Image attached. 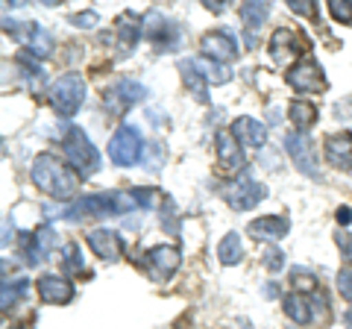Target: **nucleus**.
Here are the masks:
<instances>
[{"mask_svg":"<svg viewBox=\"0 0 352 329\" xmlns=\"http://www.w3.org/2000/svg\"><path fill=\"white\" fill-rule=\"evenodd\" d=\"M30 177L44 194H50L53 200H74L76 189H80L76 173H71V168H65L53 153H38L36 162H32Z\"/></svg>","mask_w":352,"mask_h":329,"instance_id":"nucleus-1","label":"nucleus"},{"mask_svg":"<svg viewBox=\"0 0 352 329\" xmlns=\"http://www.w3.org/2000/svg\"><path fill=\"white\" fill-rule=\"evenodd\" d=\"M62 150H65V156H68L71 168L76 171V177L80 180H91L94 173L100 171V153H97V147L91 145V138H88L80 127H71L68 133H65Z\"/></svg>","mask_w":352,"mask_h":329,"instance_id":"nucleus-2","label":"nucleus"},{"mask_svg":"<svg viewBox=\"0 0 352 329\" xmlns=\"http://www.w3.org/2000/svg\"><path fill=\"white\" fill-rule=\"evenodd\" d=\"M85 103V80L82 74H62L50 85V106L62 118H74Z\"/></svg>","mask_w":352,"mask_h":329,"instance_id":"nucleus-3","label":"nucleus"},{"mask_svg":"<svg viewBox=\"0 0 352 329\" xmlns=\"http://www.w3.org/2000/svg\"><path fill=\"white\" fill-rule=\"evenodd\" d=\"M144 36H147V41L153 45L156 53H170V50L179 47L182 30H179V24H173L164 12L153 9V12L144 15Z\"/></svg>","mask_w":352,"mask_h":329,"instance_id":"nucleus-4","label":"nucleus"},{"mask_svg":"<svg viewBox=\"0 0 352 329\" xmlns=\"http://www.w3.org/2000/svg\"><path fill=\"white\" fill-rule=\"evenodd\" d=\"M6 24V32L12 36L18 45H24L30 50V56H50L53 50V36L47 30H44L41 24H36V21H3Z\"/></svg>","mask_w":352,"mask_h":329,"instance_id":"nucleus-5","label":"nucleus"},{"mask_svg":"<svg viewBox=\"0 0 352 329\" xmlns=\"http://www.w3.org/2000/svg\"><path fill=\"white\" fill-rule=\"evenodd\" d=\"M264 197H267V189H264L258 180H252L250 173H241V177H235L229 185H223V200L232 206L235 212L256 209Z\"/></svg>","mask_w":352,"mask_h":329,"instance_id":"nucleus-6","label":"nucleus"},{"mask_svg":"<svg viewBox=\"0 0 352 329\" xmlns=\"http://www.w3.org/2000/svg\"><path fill=\"white\" fill-rule=\"evenodd\" d=\"M147 97V89L141 85L138 80H118L112 89H106L103 92V106H106V112L112 115V118H124L126 112L135 103H141Z\"/></svg>","mask_w":352,"mask_h":329,"instance_id":"nucleus-7","label":"nucleus"},{"mask_svg":"<svg viewBox=\"0 0 352 329\" xmlns=\"http://www.w3.org/2000/svg\"><path fill=\"white\" fill-rule=\"evenodd\" d=\"M141 150H144V141H141V133L129 124H120L115 129L112 141H109V159H112L118 168H132L141 159Z\"/></svg>","mask_w":352,"mask_h":329,"instance_id":"nucleus-8","label":"nucleus"},{"mask_svg":"<svg viewBox=\"0 0 352 329\" xmlns=\"http://www.w3.org/2000/svg\"><path fill=\"white\" fill-rule=\"evenodd\" d=\"M179 265H182V253L170 244H156L141 256V268H144L147 277L156 279V282H168L173 273L179 270Z\"/></svg>","mask_w":352,"mask_h":329,"instance_id":"nucleus-9","label":"nucleus"},{"mask_svg":"<svg viewBox=\"0 0 352 329\" xmlns=\"http://www.w3.org/2000/svg\"><path fill=\"white\" fill-rule=\"evenodd\" d=\"M285 83H288L294 92H302V94H311V92H323L326 89L323 68L311 56H302L300 62H296L294 68L285 74Z\"/></svg>","mask_w":352,"mask_h":329,"instance_id":"nucleus-10","label":"nucleus"},{"mask_svg":"<svg viewBox=\"0 0 352 329\" xmlns=\"http://www.w3.org/2000/svg\"><path fill=\"white\" fill-rule=\"evenodd\" d=\"M106 215H118V203H115V191L109 194H88V197H80L68 206L65 217L68 221H82V217H106Z\"/></svg>","mask_w":352,"mask_h":329,"instance_id":"nucleus-11","label":"nucleus"},{"mask_svg":"<svg viewBox=\"0 0 352 329\" xmlns=\"http://www.w3.org/2000/svg\"><path fill=\"white\" fill-rule=\"evenodd\" d=\"M285 150L305 177H317V145L308 138V133H288L285 136Z\"/></svg>","mask_w":352,"mask_h":329,"instance_id":"nucleus-12","label":"nucleus"},{"mask_svg":"<svg viewBox=\"0 0 352 329\" xmlns=\"http://www.w3.org/2000/svg\"><path fill=\"white\" fill-rule=\"evenodd\" d=\"M200 50L206 59L220 62V65H229L238 59V45H235L232 32H226V30H208L200 39Z\"/></svg>","mask_w":352,"mask_h":329,"instance_id":"nucleus-13","label":"nucleus"},{"mask_svg":"<svg viewBox=\"0 0 352 329\" xmlns=\"http://www.w3.org/2000/svg\"><path fill=\"white\" fill-rule=\"evenodd\" d=\"M53 247H56V233H53V226H47V224L21 238V253H24L27 265H41V262L50 256Z\"/></svg>","mask_w":352,"mask_h":329,"instance_id":"nucleus-14","label":"nucleus"},{"mask_svg":"<svg viewBox=\"0 0 352 329\" xmlns=\"http://www.w3.org/2000/svg\"><path fill=\"white\" fill-rule=\"evenodd\" d=\"M88 247H91L94 253L100 259H106V262H118L120 256L126 253L124 238H120L115 229H106V226L91 229V233H88Z\"/></svg>","mask_w":352,"mask_h":329,"instance_id":"nucleus-15","label":"nucleus"},{"mask_svg":"<svg viewBox=\"0 0 352 329\" xmlns=\"http://www.w3.org/2000/svg\"><path fill=\"white\" fill-rule=\"evenodd\" d=\"M217 156H220V164H223L226 173H235L241 177L244 173V147L238 145V138L232 136V129H223L217 133Z\"/></svg>","mask_w":352,"mask_h":329,"instance_id":"nucleus-16","label":"nucleus"},{"mask_svg":"<svg viewBox=\"0 0 352 329\" xmlns=\"http://www.w3.org/2000/svg\"><path fill=\"white\" fill-rule=\"evenodd\" d=\"M288 229H291V221L285 215H267V217H256L247 226V235L256 241H279L288 235Z\"/></svg>","mask_w":352,"mask_h":329,"instance_id":"nucleus-17","label":"nucleus"},{"mask_svg":"<svg viewBox=\"0 0 352 329\" xmlns=\"http://www.w3.org/2000/svg\"><path fill=\"white\" fill-rule=\"evenodd\" d=\"M232 136L238 138V145L244 147V150L247 147L250 150H261L264 141H267V129H264L261 120L244 115V118H238L235 124H232Z\"/></svg>","mask_w":352,"mask_h":329,"instance_id":"nucleus-18","label":"nucleus"},{"mask_svg":"<svg viewBox=\"0 0 352 329\" xmlns=\"http://www.w3.org/2000/svg\"><path fill=\"white\" fill-rule=\"evenodd\" d=\"M38 288V297L44 303H53V306H65L74 300V285L65 279V277H53V273H47V277H41L36 282Z\"/></svg>","mask_w":352,"mask_h":329,"instance_id":"nucleus-19","label":"nucleus"},{"mask_svg":"<svg viewBox=\"0 0 352 329\" xmlns=\"http://www.w3.org/2000/svg\"><path fill=\"white\" fill-rule=\"evenodd\" d=\"M326 159L338 171H352V133H335L326 138Z\"/></svg>","mask_w":352,"mask_h":329,"instance_id":"nucleus-20","label":"nucleus"},{"mask_svg":"<svg viewBox=\"0 0 352 329\" xmlns=\"http://www.w3.org/2000/svg\"><path fill=\"white\" fill-rule=\"evenodd\" d=\"M179 76H182V85H185V89L194 94V100L208 103V80H206V74L200 71L197 59H182V62H179Z\"/></svg>","mask_w":352,"mask_h":329,"instance_id":"nucleus-21","label":"nucleus"},{"mask_svg":"<svg viewBox=\"0 0 352 329\" xmlns=\"http://www.w3.org/2000/svg\"><path fill=\"white\" fill-rule=\"evenodd\" d=\"M118 47H120V56H126V53L135 50L141 32H144V21H138V15L132 12H124L118 18Z\"/></svg>","mask_w":352,"mask_h":329,"instance_id":"nucleus-22","label":"nucleus"},{"mask_svg":"<svg viewBox=\"0 0 352 329\" xmlns=\"http://www.w3.org/2000/svg\"><path fill=\"white\" fill-rule=\"evenodd\" d=\"M282 306H285V315H288L296 326H308L314 321V312H311L314 306H311V297H308V294L294 291V294H288V297L282 300Z\"/></svg>","mask_w":352,"mask_h":329,"instance_id":"nucleus-23","label":"nucleus"},{"mask_svg":"<svg viewBox=\"0 0 352 329\" xmlns=\"http://www.w3.org/2000/svg\"><path fill=\"white\" fill-rule=\"evenodd\" d=\"M241 18H244V32L250 30L247 45L252 47L256 45V32L264 27V21L270 18V3H261V0H256V3H244L241 6Z\"/></svg>","mask_w":352,"mask_h":329,"instance_id":"nucleus-24","label":"nucleus"},{"mask_svg":"<svg viewBox=\"0 0 352 329\" xmlns=\"http://www.w3.org/2000/svg\"><path fill=\"white\" fill-rule=\"evenodd\" d=\"M288 115H291L294 133H308V129L314 127V120H317V106L311 100H294L291 109H288Z\"/></svg>","mask_w":352,"mask_h":329,"instance_id":"nucleus-25","label":"nucleus"},{"mask_svg":"<svg viewBox=\"0 0 352 329\" xmlns=\"http://www.w3.org/2000/svg\"><path fill=\"white\" fill-rule=\"evenodd\" d=\"M217 259H220V265H226V268H235L238 262L244 259V244H241V235L238 233H226L223 238H220Z\"/></svg>","mask_w":352,"mask_h":329,"instance_id":"nucleus-26","label":"nucleus"},{"mask_svg":"<svg viewBox=\"0 0 352 329\" xmlns=\"http://www.w3.org/2000/svg\"><path fill=\"white\" fill-rule=\"evenodd\" d=\"M18 68L24 71V80L30 85V92H41V85H44V68L36 62V56H30V53H18Z\"/></svg>","mask_w":352,"mask_h":329,"instance_id":"nucleus-27","label":"nucleus"},{"mask_svg":"<svg viewBox=\"0 0 352 329\" xmlns=\"http://www.w3.org/2000/svg\"><path fill=\"white\" fill-rule=\"evenodd\" d=\"M294 45H296V36H294V30H276L270 36V53H273V59L276 62H285V56L288 53H296L294 50Z\"/></svg>","mask_w":352,"mask_h":329,"instance_id":"nucleus-28","label":"nucleus"},{"mask_svg":"<svg viewBox=\"0 0 352 329\" xmlns=\"http://www.w3.org/2000/svg\"><path fill=\"white\" fill-rule=\"evenodd\" d=\"M62 270L71 273V277H76V273L85 270V256H82V247L76 244V241H71V244L62 247Z\"/></svg>","mask_w":352,"mask_h":329,"instance_id":"nucleus-29","label":"nucleus"},{"mask_svg":"<svg viewBox=\"0 0 352 329\" xmlns=\"http://www.w3.org/2000/svg\"><path fill=\"white\" fill-rule=\"evenodd\" d=\"M197 65H200V71L206 74V80L214 83V85H223V83L232 80L229 65H220V62H212V59H197Z\"/></svg>","mask_w":352,"mask_h":329,"instance_id":"nucleus-30","label":"nucleus"},{"mask_svg":"<svg viewBox=\"0 0 352 329\" xmlns=\"http://www.w3.org/2000/svg\"><path fill=\"white\" fill-rule=\"evenodd\" d=\"M30 291V282L27 279H15V282H3V303H0V306H3V312H9V309H12V306L21 300V297H24V294Z\"/></svg>","mask_w":352,"mask_h":329,"instance_id":"nucleus-31","label":"nucleus"},{"mask_svg":"<svg viewBox=\"0 0 352 329\" xmlns=\"http://www.w3.org/2000/svg\"><path fill=\"white\" fill-rule=\"evenodd\" d=\"M291 285H296V291H300V294H314L320 282H317V277H314L311 270L294 268V270H291Z\"/></svg>","mask_w":352,"mask_h":329,"instance_id":"nucleus-32","label":"nucleus"},{"mask_svg":"<svg viewBox=\"0 0 352 329\" xmlns=\"http://www.w3.org/2000/svg\"><path fill=\"white\" fill-rule=\"evenodd\" d=\"M329 15H332L338 24H352V0H332L329 3Z\"/></svg>","mask_w":352,"mask_h":329,"instance_id":"nucleus-33","label":"nucleus"},{"mask_svg":"<svg viewBox=\"0 0 352 329\" xmlns=\"http://www.w3.org/2000/svg\"><path fill=\"white\" fill-rule=\"evenodd\" d=\"M264 265H267L270 273H279L285 268V253H282L279 247H270L267 253H264Z\"/></svg>","mask_w":352,"mask_h":329,"instance_id":"nucleus-34","label":"nucleus"},{"mask_svg":"<svg viewBox=\"0 0 352 329\" xmlns=\"http://www.w3.org/2000/svg\"><path fill=\"white\" fill-rule=\"evenodd\" d=\"M335 244H338V250H340V256H344V262L352 268V235L349 233H335Z\"/></svg>","mask_w":352,"mask_h":329,"instance_id":"nucleus-35","label":"nucleus"},{"mask_svg":"<svg viewBox=\"0 0 352 329\" xmlns=\"http://www.w3.org/2000/svg\"><path fill=\"white\" fill-rule=\"evenodd\" d=\"M132 194H135V200H138L141 209H153V206L159 203L156 189H132Z\"/></svg>","mask_w":352,"mask_h":329,"instance_id":"nucleus-36","label":"nucleus"},{"mask_svg":"<svg viewBox=\"0 0 352 329\" xmlns=\"http://www.w3.org/2000/svg\"><path fill=\"white\" fill-rule=\"evenodd\" d=\"M338 291H340V297L352 303V270L349 268L338 270Z\"/></svg>","mask_w":352,"mask_h":329,"instance_id":"nucleus-37","label":"nucleus"},{"mask_svg":"<svg viewBox=\"0 0 352 329\" xmlns=\"http://www.w3.org/2000/svg\"><path fill=\"white\" fill-rule=\"evenodd\" d=\"M97 12H80V15H71V24L74 27H80V30H91V27H97Z\"/></svg>","mask_w":352,"mask_h":329,"instance_id":"nucleus-38","label":"nucleus"},{"mask_svg":"<svg viewBox=\"0 0 352 329\" xmlns=\"http://www.w3.org/2000/svg\"><path fill=\"white\" fill-rule=\"evenodd\" d=\"M288 9H291L294 15H308V18H311V15L317 12V6L311 3V0H291Z\"/></svg>","mask_w":352,"mask_h":329,"instance_id":"nucleus-39","label":"nucleus"},{"mask_svg":"<svg viewBox=\"0 0 352 329\" xmlns=\"http://www.w3.org/2000/svg\"><path fill=\"white\" fill-rule=\"evenodd\" d=\"M335 217H338L340 226H346V224H352V209H349V206H340V209L335 212Z\"/></svg>","mask_w":352,"mask_h":329,"instance_id":"nucleus-40","label":"nucleus"},{"mask_svg":"<svg viewBox=\"0 0 352 329\" xmlns=\"http://www.w3.org/2000/svg\"><path fill=\"white\" fill-rule=\"evenodd\" d=\"M206 9H208V12H223L226 3H217V0H206Z\"/></svg>","mask_w":352,"mask_h":329,"instance_id":"nucleus-41","label":"nucleus"},{"mask_svg":"<svg viewBox=\"0 0 352 329\" xmlns=\"http://www.w3.org/2000/svg\"><path fill=\"white\" fill-rule=\"evenodd\" d=\"M261 294H264V297H270V300H273V297H279V288H276V282H267V288H264Z\"/></svg>","mask_w":352,"mask_h":329,"instance_id":"nucleus-42","label":"nucleus"},{"mask_svg":"<svg viewBox=\"0 0 352 329\" xmlns=\"http://www.w3.org/2000/svg\"><path fill=\"white\" fill-rule=\"evenodd\" d=\"M344 323H346V326H349V329H352V309H349V312H346V315H344Z\"/></svg>","mask_w":352,"mask_h":329,"instance_id":"nucleus-43","label":"nucleus"},{"mask_svg":"<svg viewBox=\"0 0 352 329\" xmlns=\"http://www.w3.org/2000/svg\"><path fill=\"white\" fill-rule=\"evenodd\" d=\"M9 329H24V326H9Z\"/></svg>","mask_w":352,"mask_h":329,"instance_id":"nucleus-44","label":"nucleus"}]
</instances>
